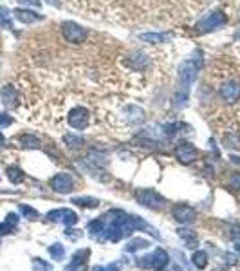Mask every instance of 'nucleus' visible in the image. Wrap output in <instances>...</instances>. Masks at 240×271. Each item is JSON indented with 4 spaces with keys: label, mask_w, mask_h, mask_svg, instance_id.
Masks as SVG:
<instances>
[{
    "label": "nucleus",
    "mask_w": 240,
    "mask_h": 271,
    "mask_svg": "<svg viewBox=\"0 0 240 271\" xmlns=\"http://www.w3.org/2000/svg\"><path fill=\"white\" fill-rule=\"evenodd\" d=\"M139 40H143L146 44H163L166 40V35H163V33H143V35H139Z\"/></svg>",
    "instance_id": "nucleus-18"
},
{
    "label": "nucleus",
    "mask_w": 240,
    "mask_h": 271,
    "mask_svg": "<svg viewBox=\"0 0 240 271\" xmlns=\"http://www.w3.org/2000/svg\"><path fill=\"white\" fill-rule=\"evenodd\" d=\"M88 120H90V114L85 107H74L70 108L69 114H67V121H69V125L76 130H83V128H87L88 125Z\"/></svg>",
    "instance_id": "nucleus-8"
},
{
    "label": "nucleus",
    "mask_w": 240,
    "mask_h": 271,
    "mask_svg": "<svg viewBox=\"0 0 240 271\" xmlns=\"http://www.w3.org/2000/svg\"><path fill=\"white\" fill-rule=\"evenodd\" d=\"M88 250H83V252H76L70 264L67 266V271H85V264H87L88 259Z\"/></svg>",
    "instance_id": "nucleus-15"
},
{
    "label": "nucleus",
    "mask_w": 240,
    "mask_h": 271,
    "mask_svg": "<svg viewBox=\"0 0 240 271\" xmlns=\"http://www.w3.org/2000/svg\"><path fill=\"white\" fill-rule=\"evenodd\" d=\"M0 25L4 29H13V20H11V11L6 6H0Z\"/></svg>",
    "instance_id": "nucleus-23"
},
{
    "label": "nucleus",
    "mask_w": 240,
    "mask_h": 271,
    "mask_svg": "<svg viewBox=\"0 0 240 271\" xmlns=\"http://www.w3.org/2000/svg\"><path fill=\"white\" fill-rule=\"evenodd\" d=\"M65 237L70 240H76V239H80L82 237V232L80 230H72V228H67L65 230Z\"/></svg>",
    "instance_id": "nucleus-31"
},
{
    "label": "nucleus",
    "mask_w": 240,
    "mask_h": 271,
    "mask_svg": "<svg viewBox=\"0 0 240 271\" xmlns=\"http://www.w3.org/2000/svg\"><path fill=\"white\" fill-rule=\"evenodd\" d=\"M219 94L226 103H235L239 101L240 98V83L235 82V80H229V82H224L219 89Z\"/></svg>",
    "instance_id": "nucleus-12"
},
{
    "label": "nucleus",
    "mask_w": 240,
    "mask_h": 271,
    "mask_svg": "<svg viewBox=\"0 0 240 271\" xmlns=\"http://www.w3.org/2000/svg\"><path fill=\"white\" fill-rule=\"evenodd\" d=\"M150 246V242L146 239H132L130 242H126L125 244V250L126 252H130V253H134V252H137V250H145V248H148Z\"/></svg>",
    "instance_id": "nucleus-20"
},
{
    "label": "nucleus",
    "mask_w": 240,
    "mask_h": 271,
    "mask_svg": "<svg viewBox=\"0 0 240 271\" xmlns=\"http://www.w3.org/2000/svg\"><path fill=\"white\" fill-rule=\"evenodd\" d=\"M173 154H175L177 161H179V163H183V164H191L197 158H199V152H197V148L191 145V143H188V141H181V143H177Z\"/></svg>",
    "instance_id": "nucleus-7"
},
{
    "label": "nucleus",
    "mask_w": 240,
    "mask_h": 271,
    "mask_svg": "<svg viewBox=\"0 0 240 271\" xmlns=\"http://www.w3.org/2000/svg\"><path fill=\"white\" fill-rule=\"evenodd\" d=\"M60 29H62V36L69 44L80 45L87 40V29L82 27L80 24H76V22H63L60 25Z\"/></svg>",
    "instance_id": "nucleus-4"
},
{
    "label": "nucleus",
    "mask_w": 240,
    "mask_h": 271,
    "mask_svg": "<svg viewBox=\"0 0 240 271\" xmlns=\"http://www.w3.org/2000/svg\"><path fill=\"white\" fill-rule=\"evenodd\" d=\"M120 270H121L120 262H112V264L108 266H98V268H94V271H120Z\"/></svg>",
    "instance_id": "nucleus-30"
},
{
    "label": "nucleus",
    "mask_w": 240,
    "mask_h": 271,
    "mask_svg": "<svg viewBox=\"0 0 240 271\" xmlns=\"http://www.w3.org/2000/svg\"><path fill=\"white\" fill-rule=\"evenodd\" d=\"M47 221L51 222H63L67 228L74 226L78 222V215L69 208H58V210H51L47 214Z\"/></svg>",
    "instance_id": "nucleus-9"
},
{
    "label": "nucleus",
    "mask_w": 240,
    "mask_h": 271,
    "mask_svg": "<svg viewBox=\"0 0 240 271\" xmlns=\"http://www.w3.org/2000/svg\"><path fill=\"white\" fill-rule=\"evenodd\" d=\"M179 237H183L186 240L188 248H195L197 246V235L193 234V230H188V228H181L179 230Z\"/></svg>",
    "instance_id": "nucleus-22"
},
{
    "label": "nucleus",
    "mask_w": 240,
    "mask_h": 271,
    "mask_svg": "<svg viewBox=\"0 0 240 271\" xmlns=\"http://www.w3.org/2000/svg\"><path fill=\"white\" fill-rule=\"evenodd\" d=\"M11 123H13V118H9L4 112H0V126H9Z\"/></svg>",
    "instance_id": "nucleus-33"
},
{
    "label": "nucleus",
    "mask_w": 240,
    "mask_h": 271,
    "mask_svg": "<svg viewBox=\"0 0 240 271\" xmlns=\"http://www.w3.org/2000/svg\"><path fill=\"white\" fill-rule=\"evenodd\" d=\"M70 202H74L76 206H82V208H98L100 201L94 197H74Z\"/></svg>",
    "instance_id": "nucleus-19"
},
{
    "label": "nucleus",
    "mask_w": 240,
    "mask_h": 271,
    "mask_svg": "<svg viewBox=\"0 0 240 271\" xmlns=\"http://www.w3.org/2000/svg\"><path fill=\"white\" fill-rule=\"evenodd\" d=\"M17 141H18V145L22 146V148L36 150V148L42 146V141H40L36 136H33V134H20L18 138H17Z\"/></svg>",
    "instance_id": "nucleus-16"
},
{
    "label": "nucleus",
    "mask_w": 240,
    "mask_h": 271,
    "mask_svg": "<svg viewBox=\"0 0 240 271\" xmlns=\"http://www.w3.org/2000/svg\"><path fill=\"white\" fill-rule=\"evenodd\" d=\"M229 188L240 192V172H235L233 176L229 177Z\"/></svg>",
    "instance_id": "nucleus-29"
},
{
    "label": "nucleus",
    "mask_w": 240,
    "mask_h": 271,
    "mask_svg": "<svg viewBox=\"0 0 240 271\" xmlns=\"http://www.w3.org/2000/svg\"><path fill=\"white\" fill-rule=\"evenodd\" d=\"M226 22H227L226 13L213 11V13H209L208 17H204V18L195 25V31H197V35H206V33L213 31V29H219V27L224 25Z\"/></svg>",
    "instance_id": "nucleus-5"
},
{
    "label": "nucleus",
    "mask_w": 240,
    "mask_h": 271,
    "mask_svg": "<svg viewBox=\"0 0 240 271\" xmlns=\"http://www.w3.org/2000/svg\"><path fill=\"white\" fill-rule=\"evenodd\" d=\"M63 143L69 146V148H82L83 146V138H80V136H74V134H65L63 136Z\"/></svg>",
    "instance_id": "nucleus-24"
},
{
    "label": "nucleus",
    "mask_w": 240,
    "mask_h": 271,
    "mask_svg": "<svg viewBox=\"0 0 240 271\" xmlns=\"http://www.w3.org/2000/svg\"><path fill=\"white\" fill-rule=\"evenodd\" d=\"M235 161V163H240V158H237V156H233V158H231Z\"/></svg>",
    "instance_id": "nucleus-37"
},
{
    "label": "nucleus",
    "mask_w": 240,
    "mask_h": 271,
    "mask_svg": "<svg viewBox=\"0 0 240 271\" xmlns=\"http://www.w3.org/2000/svg\"><path fill=\"white\" fill-rule=\"evenodd\" d=\"M49 184L56 194H69V192L74 190V181H72V177H70V174H65V172L56 174V176L49 181Z\"/></svg>",
    "instance_id": "nucleus-10"
},
{
    "label": "nucleus",
    "mask_w": 240,
    "mask_h": 271,
    "mask_svg": "<svg viewBox=\"0 0 240 271\" xmlns=\"http://www.w3.org/2000/svg\"><path fill=\"white\" fill-rule=\"evenodd\" d=\"M136 230H146L148 234L159 237L157 232L152 230L143 219H139L137 215L126 214L123 210H110L101 217H98L96 221L88 222V232L98 240L118 242L120 239L130 237Z\"/></svg>",
    "instance_id": "nucleus-1"
},
{
    "label": "nucleus",
    "mask_w": 240,
    "mask_h": 271,
    "mask_svg": "<svg viewBox=\"0 0 240 271\" xmlns=\"http://www.w3.org/2000/svg\"><path fill=\"white\" fill-rule=\"evenodd\" d=\"M171 215H173V219L177 222H181V224H191V222L197 219V214L195 210L188 206V204H183V202H179L175 204L173 208H171Z\"/></svg>",
    "instance_id": "nucleus-11"
},
{
    "label": "nucleus",
    "mask_w": 240,
    "mask_h": 271,
    "mask_svg": "<svg viewBox=\"0 0 240 271\" xmlns=\"http://www.w3.org/2000/svg\"><path fill=\"white\" fill-rule=\"evenodd\" d=\"M224 259H227V260H226L227 264H235V262H237V257H235V255H226Z\"/></svg>",
    "instance_id": "nucleus-36"
},
{
    "label": "nucleus",
    "mask_w": 240,
    "mask_h": 271,
    "mask_svg": "<svg viewBox=\"0 0 240 271\" xmlns=\"http://www.w3.org/2000/svg\"><path fill=\"white\" fill-rule=\"evenodd\" d=\"M6 176H7V179H9L13 184H20L25 179L24 170H22L20 166H17V164H11V166H7V168H6Z\"/></svg>",
    "instance_id": "nucleus-17"
},
{
    "label": "nucleus",
    "mask_w": 240,
    "mask_h": 271,
    "mask_svg": "<svg viewBox=\"0 0 240 271\" xmlns=\"http://www.w3.org/2000/svg\"><path fill=\"white\" fill-rule=\"evenodd\" d=\"M49 253L51 257H52V260H63V257H65V248L60 242H54L52 246H49Z\"/></svg>",
    "instance_id": "nucleus-26"
},
{
    "label": "nucleus",
    "mask_w": 240,
    "mask_h": 271,
    "mask_svg": "<svg viewBox=\"0 0 240 271\" xmlns=\"http://www.w3.org/2000/svg\"><path fill=\"white\" fill-rule=\"evenodd\" d=\"M199 63L193 62V60H188L181 65V71H179V87L175 90V103L181 105L184 101L188 100V90L191 87V83L195 82L197 72H199Z\"/></svg>",
    "instance_id": "nucleus-2"
},
{
    "label": "nucleus",
    "mask_w": 240,
    "mask_h": 271,
    "mask_svg": "<svg viewBox=\"0 0 240 271\" xmlns=\"http://www.w3.org/2000/svg\"><path fill=\"white\" fill-rule=\"evenodd\" d=\"M136 199L141 206H145V208H150V210H163L166 206V199H164L161 194L157 192H154L150 188H141L136 192Z\"/></svg>",
    "instance_id": "nucleus-3"
},
{
    "label": "nucleus",
    "mask_w": 240,
    "mask_h": 271,
    "mask_svg": "<svg viewBox=\"0 0 240 271\" xmlns=\"http://www.w3.org/2000/svg\"><path fill=\"white\" fill-rule=\"evenodd\" d=\"M18 4H22V6H31V7H40L42 6V2L40 0H17Z\"/></svg>",
    "instance_id": "nucleus-32"
},
{
    "label": "nucleus",
    "mask_w": 240,
    "mask_h": 271,
    "mask_svg": "<svg viewBox=\"0 0 240 271\" xmlns=\"http://www.w3.org/2000/svg\"><path fill=\"white\" fill-rule=\"evenodd\" d=\"M33 270L34 271H51V264L49 262H45L44 259L34 257V259H33Z\"/></svg>",
    "instance_id": "nucleus-28"
},
{
    "label": "nucleus",
    "mask_w": 240,
    "mask_h": 271,
    "mask_svg": "<svg viewBox=\"0 0 240 271\" xmlns=\"http://www.w3.org/2000/svg\"><path fill=\"white\" fill-rule=\"evenodd\" d=\"M168 260H170V257H168V253L164 252V250H161V248H157V250H154V253H150V255H146V257H143V259L137 260V266H141V268H148V270H163V268H166L168 266Z\"/></svg>",
    "instance_id": "nucleus-6"
},
{
    "label": "nucleus",
    "mask_w": 240,
    "mask_h": 271,
    "mask_svg": "<svg viewBox=\"0 0 240 271\" xmlns=\"http://www.w3.org/2000/svg\"><path fill=\"white\" fill-rule=\"evenodd\" d=\"M13 17L18 20V22H22V24H34V22L44 20L42 15H38V13L31 11V9H25V7H17L13 11Z\"/></svg>",
    "instance_id": "nucleus-14"
},
{
    "label": "nucleus",
    "mask_w": 240,
    "mask_h": 271,
    "mask_svg": "<svg viewBox=\"0 0 240 271\" xmlns=\"http://www.w3.org/2000/svg\"><path fill=\"white\" fill-rule=\"evenodd\" d=\"M224 143L227 148H240V134H227L224 136Z\"/></svg>",
    "instance_id": "nucleus-27"
},
{
    "label": "nucleus",
    "mask_w": 240,
    "mask_h": 271,
    "mask_svg": "<svg viewBox=\"0 0 240 271\" xmlns=\"http://www.w3.org/2000/svg\"><path fill=\"white\" fill-rule=\"evenodd\" d=\"M191 260H193V266H195L197 270H204V268L208 266V253L202 252V250H197V252L193 253Z\"/></svg>",
    "instance_id": "nucleus-21"
},
{
    "label": "nucleus",
    "mask_w": 240,
    "mask_h": 271,
    "mask_svg": "<svg viewBox=\"0 0 240 271\" xmlns=\"http://www.w3.org/2000/svg\"><path fill=\"white\" fill-rule=\"evenodd\" d=\"M6 222H9L11 226L17 228V224H18V215L17 214H7L6 215Z\"/></svg>",
    "instance_id": "nucleus-34"
},
{
    "label": "nucleus",
    "mask_w": 240,
    "mask_h": 271,
    "mask_svg": "<svg viewBox=\"0 0 240 271\" xmlns=\"http://www.w3.org/2000/svg\"><path fill=\"white\" fill-rule=\"evenodd\" d=\"M0 194H2V192H0Z\"/></svg>",
    "instance_id": "nucleus-38"
},
{
    "label": "nucleus",
    "mask_w": 240,
    "mask_h": 271,
    "mask_svg": "<svg viewBox=\"0 0 240 271\" xmlns=\"http://www.w3.org/2000/svg\"><path fill=\"white\" fill-rule=\"evenodd\" d=\"M18 210H20V214L24 215L25 219H29V221H36L38 217H40L38 210H34L33 206H29V204H18Z\"/></svg>",
    "instance_id": "nucleus-25"
},
{
    "label": "nucleus",
    "mask_w": 240,
    "mask_h": 271,
    "mask_svg": "<svg viewBox=\"0 0 240 271\" xmlns=\"http://www.w3.org/2000/svg\"><path fill=\"white\" fill-rule=\"evenodd\" d=\"M0 100H2V103H4L7 108H17L20 101L18 90L13 87V85H4L2 90H0Z\"/></svg>",
    "instance_id": "nucleus-13"
},
{
    "label": "nucleus",
    "mask_w": 240,
    "mask_h": 271,
    "mask_svg": "<svg viewBox=\"0 0 240 271\" xmlns=\"http://www.w3.org/2000/svg\"><path fill=\"white\" fill-rule=\"evenodd\" d=\"M233 239H235V252L240 253V234H239V235H235Z\"/></svg>",
    "instance_id": "nucleus-35"
}]
</instances>
